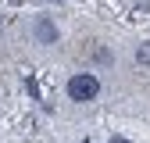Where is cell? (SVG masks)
I'll return each instance as SVG.
<instances>
[{"label": "cell", "instance_id": "cell-1", "mask_svg": "<svg viewBox=\"0 0 150 143\" xmlns=\"http://www.w3.org/2000/svg\"><path fill=\"white\" fill-rule=\"evenodd\" d=\"M64 93L75 104H89V100L100 97V79L93 75V72H75V75L68 79V86H64Z\"/></svg>", "mask_w": 150, "mask_h": 143}, {"label": "cell", "instance_id": "cell-6", "mask_svg": "<svg viewBox=\"0 0 150 143\" xmlns=\"http://www.w3.org/2000/svg\"><path fill=\"white\" fill-rule=\"evenodd\" d=\"M82 143H89V139H82Z\"/></svg>", "mask_w": 150, "mask_h": 143}, {"label": "cell", "instance_id": "cell-2", "mask_svg": "<svg viewBox=\"0 0 150 143\" xmlns=\"http://www.w3.org/2000/svg\"><path fill=\"white\" fill-rule=\"evenodd\" d=\"M32 36H36V43H43V47H54V43L61 40V32H57V25H54V22H50L47 14H40V18H36V22H32Z\"/></svg>", "mask_w": 150, "mask_h": 143}, {"label": "cell", "instance_id": "cell-4", "mask_svg": "<svg viewBox=\"0 0 150 143\" xmlns=\"http://www.w3.org/2000/svg\"><path fill=\"white\" fill-rule=\"evenodd\" d=\"M136 61L139 64H150V43H139L136 47Z\"/></svg>", "mask_w": 150, "mask_h": 143}, {"label": "cell", "instance_id": "cell-3", "mask_svg": "<svg viewBox=\"0 0 150 143\" xmlns=\"http://www.w3.org/2000/svg\"><path fill=\"white\" fill-rule=\"evenodd\" d=\"M93 61L97 64H115V54H111L107 47H93Z\"/></svg>", "mask_w": 150, "mask_h": 143}, {"label": "cell", "instance_id": "cell-5", "mask_svg": "<svg viewBox=\"0 0 150 143\" xmlns=\"http://www.w3.org/2000/svg\"><path fill=\"white\" fill-rule=\"evenodd\" d=\"M111 143H129V139H111Z\"/></svg>", "mask_w": 150, "mask_h": 143}]
</instances>
